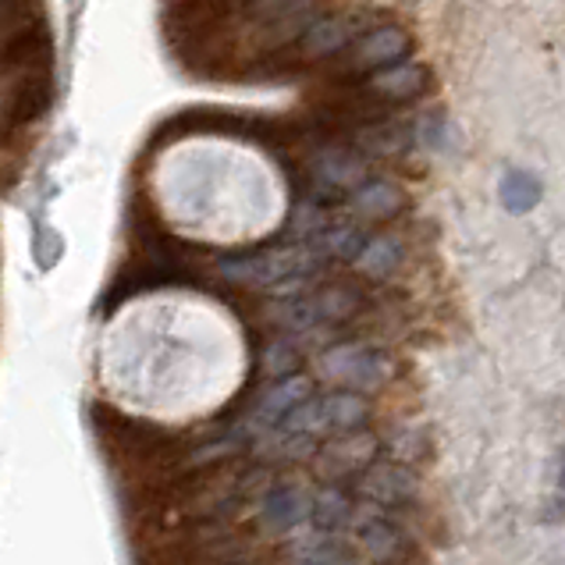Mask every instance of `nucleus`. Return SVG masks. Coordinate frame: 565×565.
<instances>
[{
  "label": "nucleus",
  "instance_id": "f257e3e1",
  "mask_svg": "<svg viewBox=\"0 0 565 565\" xmlns=\"http://www.w3.org/2000/svg\"><path fill=\"white\" fill-rule=\"evenodd\" d=\"M93 430L125 466H150V470H168L174 459L185 456L182 438L168 427L150 424V419H136L128 413H118L115 406L93 402L89 406Z\"/></svg>",
  "mask_w": 565,
  "mask_h": 565
},
{
  "label": "nucleus",
  "instance_id": "dca6fc26",
  "mask_svg": "<svg viewBox=\"0 0 565 565\" xmlns=\"http://www.w3.org/2000/svg\"><path fill=\"white\" fill-rule=\"evenodd\" d=\"M313 498L296 483H274L260 498V520L270 530H296L302 520H310Z\"/></svg>",
  "mask_w": 565,
  "mask_h": 565
},
{
  "label": "nucleus",
  "instance_id": "a211bd4d",
  "mask_svg": "<svg viewBox=\"0 0 565 565\" xmlns=\"http://www.w3.org/2000/svg\"><path fill=\"white\" fill-rule=\"evenodd\" d=\"M402 256H406V249H402V242L395 235H374V238L363 242V249L352 264H356V270L363 274V278L384 281L398 270Z\"/></svg>",
  "mask_w": 565,
  "mask_h": 565
},
{
  "label": "nucleus",
  "instance_id": "f8f14e48",
  "mask_svg": "<svg viewBox=\"0 0 565 565\" xmlns=\"http://www.w3.org/2000/svg\"><path fill=\"white\" fill-rule=\"evenodd\" d=\"M313 392H317V384H313V377H306V374H292L285 381H274L267 392L256 398V406L246 416V427H242V430L264 434L270 427H281V419L292 409H299L306 398H313Z\"/></svg>",
  "mask_w": 565,
  "mask_h": 565
},
{
  "label": "nucleus",
  "instance_id": "4468645a",
  "mask_svg": "<svg viewBox=\"0 0 565 565\" xmlns=\"http://www.w3.org/2000/svg\"><path fill=\"white\" fill-rule=\"evenodd\" d=\"M413 142V125H406L402 118L387 115L381 121H370L363 128H356V132L349 136V147L356 150L360 157L374 160V157H398L406 153Z\"/></svg>",
  "mask_w": 565,
  "mask_h": 565
},
{
  "label": "nucleus",
  "instance_id": "9d476101",
  "mask_svg": "<svg viewBox=\"0 0 565 565\" xmlns=\"http://www.w3.org/2000/svg\"><path fill=\"white\" fill-rule=\"evenodd\" d=\"M366 32V22L356 19V11H342V14H331L324 19L320 14L317 22L306 25V32L296 40V51L306 57V61H328V57H338L345 54L352 43Z\"/></svg>",
  "mask_w": 565,
  "mask_h": 565
},
{
  "label": "nucleus",
  "instance_id": "ddd939ff",
  "mask_svg": "<svg viewBox=\"0 0 565 565\" xmlns=\"http://www.w3.org/2000/svg\"><path fill=\"white\" fill-rule=\"evenodd\" d=\"M406 192L387 179H366L349 200V214L356 224H392L406 210Z\"/></svg>",
  "mask_w": 565,
  "mask_h": 565
},
{
  "label": "nucleus",
  "instance_id": "412c9836",
  "mask_svg": "<svg viewBox=\"0 0 565 565\" xmlns=\"http://www.w3.org/2000/svg\"><path fill=\"white\" fill-rule=\"evenodd\" d=\"M299 363H302V352L296 349V338L281 334V338H270V342L264 345L256 374L274 377V381H285V377L299 374Z\"/></svg>",
  "mask_w": 565,
  "mask_h": 565
},
{
  "label": "nucleus",
  "instance_id": "f3484780",
  "mask_svg": "<svg viewBox=\"0 0 565 565\" xmlns=\"http://www.w3.org/2000/svg\"><path fill=\"white\" fill-rule=\"evenodd\" d=\"M363 242H366V232L360 228L356 221L328 224V228L310 242V253L317 256L320 264H352L360 256Z\"/></svg>",
  "mask_w": 565,
  "mask_h": 565
},
{
  "label": "nucleus",
  "instance_id": "4be33fe9",
  "mask_svg": "<svg viewBox=\"0 0 565 565\" xmlns=\"http://www.w3.org/2000/svg\"><path fill=\"white\" fill-rule=\"evenodd\" d=\"M310 515H313V523L324 530V534H334L338 526H345L349 515H352V502H349L345 488H334V483H328L324 491L313 494Z\"/></svg>",
  "mask_w": 565,
  "mask_h": 565
},
{
  "label": "nucleus",
  "instance_id": "aec40b11",
  "mask_svg": "<svg viewBox=\"0 0 565 565\" xmlns=\"http://www.w3.org/2000/svg\"><path fill=\"white\" fill-rule=\"evenodd\" d=\"M360 541L366 547V555L374 562H387L402 552V534L398 526L387 520L384 512H370L360 520Z\"/></svg>",
  "mask_w": 565,
  "mask_h": 565
},
{
  "label": "nucleus",
  "instance_id": "2eb2a0df",
  "mask_svg": "<svg viewBox=\"0 0 565 565\" xmlns=\"http://www.w3.org/2000/svg\"><path fill=\"white\" fill-rule=\"evenodd\" d=\"M360 494L374 498L377 509H402L416 498V477L409 470H402L398 462L370 466L360 480Z\"/></svg>",
  "mask_w": 565,
  "mask_h": 565
},
{
  "label": "nucleus",
  "instance_id": "6e6552de",
  "mask_svg": "<svg viewBox=\"0 0 565 565\" xmlns=\"http://www.w3.org/2000/svg\"><path fill=\"white\" fill-rule=\"evenodd\" d=\"M377 448L381 441L374 438V430H349V434H334L324 445H317L313 451V470L324 483H345L352 477H363L370 466L377 462Z\"/></svg>",
  "mask_w": 565,
  "mask_h": 565
},
{
  "label": "nucleus",
  "instance_id": "1a4fd4ad",
  "mask_svg": "<svg viewBox=\"0 0 565 565\" xmlns=\"http://www.w3.org/2000/svg\"><path fill=\"white\" fill-rule=\"evenodd\" d=\"M366 171H370V160L360 157L349 142H324V147L310 157V164H306V174H310L317 185L338 192V196L356 192L366 182Z\"/></svg>",
  "mask_w": 565,
  "mask_h": 565
},
{
  "label": "nucleus",
  "instance_id": "6ab92c4d",
  "mask_svg": "<svg viewBox=\"0 0 565 565\" xmlns=\"http://www.w3.org/2000/svg\"><path fill=\"white\" fill-rule=\"evenodd\" d=\"M498 196H502V206L509 214H530L541 196H544V185L537 182V174H530L523 168H512L502 174V182H498Z\"/></svg>",
  "mask_w": 565,
  "mask_h": 565
},
{
  "label": "nucleus",
  "instance_id": "9b49d317",
  "mask_svg": "<svg viewBox=\"0 0 565 565\" xmlns=\"http://www.w3.org/2000/svg\"><path fill=\"white\" fill-rule=\"evenodd\" d=\"M434 86V75L424 64H413V61H402L395 68H384L377 75L363 78V89L374 104H381L384 110H398L413 100H419L424 93H430Z\"/></svg>",
  "mask_w": 565,
  "mask_h": 565
},
{
  "label": "nucleus",
  "instance_id": "5701e85b",
  "mask_svg": "<svg viewBox=\"0 0 565 565\" xmlns=\"http://www.w3.org/2000/svg\"><path fill=\"white\" fill-rule=\"evenodd\" d=\"M260 451H264L267 462H310L317 445L310 438H296V434H285L281 430L278 438H267L260 445Z\"/></svg>",
  "mask_w": 565,
  "mask_h": 565
},
{
  "label": "nucleus",
  "instance_id": "b1692460",
  "mask_svg": "<svg viewBox=\"0 0 565 565\" xmlns=\"http://www.w3.org/2000/svg\"><path fill=\"white\" fill-rule=\"evenodd\" d=\"M328 565H345V562H328Z\"/></svg>",
  "mask_w": 565,
  "mask_h": 565
},
{
  "label": "nucleus",
  "instance_id": "20e7f679",
  "mask_svg": "<svg viewBox=\"0 0 565 565\" xmlns=\"http://www.w3.org/2000/svg\"><path fill=\"white\" fill-rule=\"evenodd\" d=\"M409 51H413V40L402 25L366 29L345 54H338V64L328 68V78H331V86H356L384 68H395V64L406 61Z\"/></svg>",
  "mask_w": 565,
  "mask_h": 565
},
{
  "label": "nucleus",
  "instance_id": "39448f33",
  "mask_svg": "<svg viewBox=\"0 0 565 565\" xmlns=\"http://www.w3.org/2000/svg\"><path fill=\"white\" fill-rule=\"evenodd\" d=\"M370 416V406L363 395L352 392H331V395H313L306 398L299 409H292L281 419L285 434H296V438H334V434H349L360 430Z\"/></svg>",
  "mask_w": 565,
  "mask_h": 565
},
{
  "label": "nucleus",
  "instance_id": "0eeeda50",
  "mask_svg": "<svg viewBox=\"0 0 565 565\" xmlns=\"http://www.w3.org/2000/svg\"><path fill=\"white\" fill-rule=\"evenodd\" d=\"M153 288H206L210 292V281L196 267H168V264H150V260H136L115 274V281L104 292L100 299V310L110 313L115 306H121L125 299H132L139 292H153Z\"/></svg>",
  "mask_w": 565,
  "mask_h": 565
},
{
  "label": "nucleus",
  "instance_id": "7ed1b4c3",
  "mask_svg": "<svg viewBox=\"0 0 565 565\" xmlns=\"http://www.w3.org/2000/svg\"><path fill=\"white\" fill-rule=\"evenodd\" d=\"M324 270V264L306 249L285 246V249H249V253H221L217 256V274L232 285H249V288H281L296 278L310 281L313 274Z\"/></svg>",
  "mask_w": 565,
  "mask_h": 565
},
{
  "label": "nucleus",
  "instance_id": "f03ea898",
  "mask_svg": "<svg viewBox=\"0 0 565 565\" xmlns=\"http://www.w3.org/2000/svg\"><path fill=\"white\" fill-rule=\"evenodd\" d=\"M366 306V292L356 281L342 285H317L306 288L302 296L288 299L274 310H260L267 317V324L281 331H313V328H334L345 324L349 317H356Z\"/></svg>",
  "mask_w": 565,
  "mask_h": 565
},
{
  "label": "nucleus",
  "instance_id": "423d86ee",
  "mask_svg": "<svg viewBox=\"0 0 565 565\" xmlns=\"http://www.w3.org/2000/svg\"><path fill=\"white\" fill-rule=\"evenodd\" d=\"M320 374L334 384H342V392L366 395V392H377L381 384L392 381L395 363L374 345L338 342L324 352V356H320Z\"/></svg>",
  "mask_w": 565,
  "mask_h": 565
}]
</instances>
